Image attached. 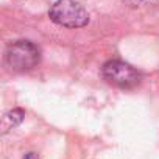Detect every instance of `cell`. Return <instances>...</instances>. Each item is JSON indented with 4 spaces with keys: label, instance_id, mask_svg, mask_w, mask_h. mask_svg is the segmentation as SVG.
<instances>
[{
    "label": "cell",
    "instance_id": "1",
    "mask_svg": "<svg viewBox=\"0 0 159 159\" xmlns=\"http://www.w3.org/2000/svg\"><path fill=\"white\" fill-rule=\"evenodd\" d=\"M50 19L66 28H81L89 24V13L75 0H58L48 11Z\"/></svg>",
    "mask_w": 159,
    "mask_h": 159
},
{
    "label": "cell",
    "instance_id": "2",
    "mask_svg": "<svg viewBox=\"0 0 159 159\" xmlns=\"http://www.w3.org/2000/svg\"><path fill=\"white\" fill-rule=\"evenodd\" d=\"M41 61V50L30 41H16L7 50V64L16 72H27Z\"/></svg>",
    "mask_w": 159,
    "mask_h": 159
},
{
    "label": "cell",
    "instance_id": "3",
    "mask_svg": "<svg viewBox=\"0 0 159 159\" xmlns=\"http://www.w3.org/2000/svg\"><path fill=\"white\" fill-rule=\"evenodd\" d=\"M102 75L109 84L122 88V89H131V88L137 86L139 80H140L139 73L129 64L119 61V59L105 62V66L102 69Z\"/></svg>",
    "mask_w": 159,
    "mask_h": 159
},
{
    "label": "cell",
    "instance_id": "4",
    "mask_svg": "<svg viewBox=\"0 0 159 159\" xmlns=\"http://www.w3.org/2000/svg\"><path fill=\"white\" fill-rule=\"evenodd\" d=\"M24 117H25V112L22 109H13V111H10L3 117V123H2L3 125V131H8V129L17 126L24 120Z\"/></svg>",
    "mask_w": 159,
    "mask_h": 159
},
{
    "label": "cell",
    "instance_id": "5",
    "mask_svg": "<svg viewBox=\"0 0 159 159\" xmlns=\"http://www.w3.org/2000/svg\"><path fill=\"white\" fill-rule=\"evenodd\" d=\"M24 159H39V157H38L34 153H27V154L24 156Z\"/></svg>",
    "mask_w": 159,
    "mask_h": 159
}]
</instances>
